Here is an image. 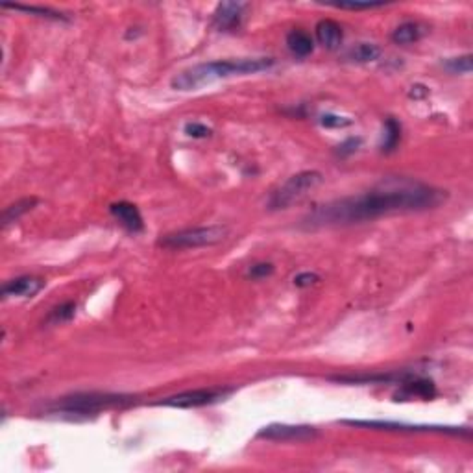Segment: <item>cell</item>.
Listing matches in <instances>:
<instances>
[{
  "label": "cell",
  "instance_id": "5bb4252c",
  "mask_svg": "<svg viewBox=\"0 0 473 473\" xmlns=\"http://www.w3.org/2000/svg\"><path fill=\"white\" fill-rule=\"evenodd\" d=\"M286 49L291 50V54L296 58H307L315 50V41L303 30H292L286 35Z\"/></svg>",
  "mask_w": 473,
  "mask_h": 473
},
{
  "label": "cell",
  "instance_id": "52a82bcc",
  "mask_svg": "<svg viewBox=\"0 0 473 473\" xmlns=\"http://www.w3.org/2000/svg\"><path fill=\"white\" fill-rule=\"evenodd\" d=\"M316 436H318V431L310 425L272 424L257 433V439L276 440V442H303V440H313Z\"/></svg>",
  "mask_w": 473,
  "mask_h": 473
},
{
  "label": "cell",
  "instance_id": "4fadbf2b",
  "mask_svg": "<svg viewBox=\"0 0 473 473\" xmlns=\"http://www.w3.org/2000/svg\"><path fill=\"white\" fill-rule=\"evenodd\" d=\"M316 39L318 43L327 50H336L340 49V44L344 41V32H342V26L333 19H322L318 25H316Z\"/></svg>",
  "mask_w": 473,
  "mask_h": 473
},
{
  "label": "cell",
  "instance_id": "ac0fdd59",
  "mask_svg": "<svg viewBox=\"0 0 473 473\" xmlns=\"http://www.w3.org/2000/svg\"><path fill=\"white\" fill-rule=\"evenodd\" d=\"M401 143V124L394 117H389L384 120L383 139H381V152L392 153Z\"/></svg>",
  "mask_w": 473,
  "mask_h": 473
},
{
  "label": "cell",
  "instance_id": "9c48e42d",
  "mask_svg": "<svg viewBox=\"0 0 473 473\" xmlns=\"http://www.w3.org/2000/svg\"><path fill=\"white\" fill-rule=\"evenodd\" d=\"M244 11V2H220L213 11V26L220 32H235L241 28Z\"/></svg>",
  "mask_w": 473,
  "mask_h": 473
},
{
  "label": "cell",
  "instance_id": "4316f807",
  "mask_svg": "<svg viewBox=\"0 0 473 473\" xmlns=\"http://www.w3.org/2000/svg\"><path fill=\"white\" fill-rule=\"evenodd\" d=\"M318 281H320V276L315 274V272H301V274L294 277V285L300 286V289H307V286L315 285Z\"/></svg>",
  "mask_w": 473,
  "mask_h": 473
},
{
  "label": "cell",
  "instance_id": "d6986e66",
  "mask_svg": "<svg viewBox=\"0 0 473 473\" xmlns=\"http://www.w3.org/2000/svg\"><path fill=\"white\" fill-rule=\"evenodd\" d=\"M35 206H37V198H34V196L20 198V200H17V202L10 203V206L4 209V213H2V226L4 227L10 226L11 222L19 220L23 215L32 211Z\"/></svg>",
  "mask_w": 473,
  "mask_h": 473
},
{
  "label": "cell",
  "instance_id": "8fae6325",
  "mask_svg": "<svg viewBox=\"0 0 473 473\" xmlns=\"http://www.w3.org/2000/svg\"><path fill=\"white\" fill-rule=\"evenodd\" d=\"M44 286V281L35 276H20L6 281L2 285V298H34Z\"/></svg>",
  "mask_w": 473,
  "mask_h": 473
},
{
  "label": "cell",
  "instance_id": "cb8c5ba5",
  "mask_svg": "<svg viewBox=\"0 0 473 473\" xmlns=\"http://www.w3.org/2000/svg\"><path fill=\"white\" fill-rule=\"evenodd\" d=\"M360 144H362V139L360 137H348L344 143H340L339 146H336L335 153L339 158H350V156H353V153L359 150Z\"/></svg>",
  "mask_w": 473,
  "mask_h": 473
},
{
  "label": "cell",
  "instance_id": "5b68a950",
  "mask_svg": "<svg viewBox=\"0 0 473 473\" xmlns=\"http://www.w3.org/2000/svg\"><path fill=\"white\" fill-rule=\"evenodd\" d=\"M324 182V176L316 170H305V172H298L286 179L281 187L272 192L268 207L272 211H279V209H289L294 203L301 202L303 198L318 189Z\"/></svg>",
  "mask_w": 473,
  "mask_h": 473
},
{
  "label": "cell",
  "instance_id": "e0dca14e",
  "mask_svg": "<svg viewBox=\"0 0 473 473\" xmlns=\"http://www.w3.org/2000/svg\"><path fill=\"white\" fill-rule=\"evenodd\" d=\"M422 37H424V26L420 25V23H414V20L401 23V25L392 32V35H390V39L394 41L396 44H401V46L418 43Z\"/></svg>",
  "mask_w": 473,
  "mask_h": 473
},
{
  "label": "cell",
  "instance_id": "7402d4cb",
  "mask_svg": "<svg viewBox=\"0 0 473 473\" xmlns=\"http://www.w3.org/2000/svg\"><path fill=\"white\" fill-rule=\"evenodd\" d=\"M443 67L449 70V72L453 74H469L472 72V56L466 54V56H458V58H449L446 63H443Z\"/></svg>",
  "mask_w": 473,
  "mask_h": 473
},
{
  "label": "cell",
  "instance_id": "30bf717a",
  "mask_svg": "<svg viewBox=\"0 0 473 473\" xmlns=\"http://www.w3.org/2000/svg\"><path fill=\"white\" fill-rule=\"evenodd\" d=\"M111 217L120 224V226L130 233H141L144 229L143 215L139 211V207L132 202H115L109 206Z\"/></svg>",
  "mask_w": 473,
  "mask_h": 473
},
{
  "label": "cell",
  "instance_id": "d4e9b609",
  "mask_svg": "<svg viewBox=\"0 0 473 473\" xmlns=\"http://www.w3.org/2000/svg\"><path fill=\"white\" fill-rule=\"evenodd\" d=\"M185 133L192 139H207L213 133V130L207 128L202 122H187L185 124Z\"/></svg>",
  "mask_w": 473,
  "mask_h": 473
},
{
  "label": "cell",
  "instance_id": "277c9868",
  "mask_svg": "<svg viewBox=\"0 0 473 473\" xmlns=\"http://www.w3.org/2000/svg\"><path fill=\"white\" fill-rule=\"evenodd\" d=\"M229 229L226 226H202L187 227L179 232L167 233L159 239V246L165 250H194V248L215 246L227 237Z\"/></svg>",
  "mask_w": 473,
  "mask_h": 473
},
{
  "label": "cell",
  "instance_id": "2e32d148",
  "mask_svg": "<svg viewBox=\"0 0 473 473\" xmlns=\"http://www.w3.org/2000/svg\"><path fill=\"white\" fill-rule=\"evenodd\" d=\"M381 58V46L375 43H357L344 54L346 61L351 63H372Z\"/></svg>",
  "mask_w": 473,
  "mask_h": 473
},
{
  "label": "cell",
  "instance_id": "ffe728a7",
  "mask_svg": "<svg viewBox=\"0 0 473 473\" xmlns=\"http://www.w3.org/2000/svg\"><path fill=\"white\" fill-rule=\"evenodd\" d=\"M76 309L78 305L74 303V301H63V303H59V305L52 307L50 313L44 318V324L46 325H61L70 322L76 316Z\"/></svg>",
  "mask_w": 473,
  "mask_h": 473
},
{
  "label": "cell",
  "instance_id": "7a4b0ae2",
  "mask_svg": "<svg viewBox=\"0 0 473 473\" xmlns=\"http://www.w3.org/2000/svg\"><path fill=\"white\" fill-rule=\"evenodd\" d=\"M274 65H276L274 58H239L207 61V63L192 65L189 69L177 72L170 82V87L174 91L189 93V91H198V89L218 82V80L263 72V70L272 69Z\"/></svg>",
  "mask_w": 473,
  "mask_h": 473
},
{
  "label": "cell",
  "instance_id": "7c38bea8",
  "mask_svg": "<svg viewBox=\"0 0 473 473\" xmlns=\"http://www.w3.org/2000/svg\"><path fill=\"white\" fill-rule=\"evenodd\" d=\"M412 374L409 372H392V374H374V375H339V377H331V381L336 383H350V384H374V383H398L401 384L407 381Z\"/></svg>",
  "mask_w": 473,
  "mask_h": 473
},
{
  "label": "cell",
  "instance_id": "603a6c76",
  "mask_svg": "<svg viewBox=\"0 0 473 473\" xmlns=\"http://www.w3.org/2000/svg\"><path fill=\"white\" fill-rule=\"evenodd\" d=\"M274 274V265L272 263H256L246 270L248 279H266Z\"/></svg>",
  "mask_w": 473,
  "mask_h": 473
},
{
  "label": "cell",
  "instance_id": "83f0119b",
  "mask_svg": "<svg viewBox=\"0 0 473 473\" xmlns=\"http://www.w3.org/2000/svg\"><path fill=\"white\" fill-rule=\"evenodd\" d=\"M383 2H366V4H335V8H340V10H374V8H383Z\"/></svg>",
  "mask_w": 473,
  "mask_h": 473
},
{
  "label": "cell",
  "instance_id": "9a60e30c",
  "mask_svg": "<svg viewBox=\"0 0 473 473\" xmlns=\"http://www.w3.org/2000/svg\"><path fill=\"white\" fill-rule=\"evenodd\" d=\"M401 396L431 399L434 396V383L429 379L416 377V375H410L409 379L401 383Z\"/></svg>",
  "mask_w": 473,
  "mask_h": 473
},
{
  "label": "cell",
  "instance_id": "6da1fadb",
  "mask_svg": "<svg viewBox=\"0 0 473 473\" xmlns=\"http://www.w3.org/2000/svg\"><path fill=\"white\" fill-rule=\"evenodd\" d=\"M446 200V191L409 177H389L370 191L316 206L303 217V226H353L375 218L434 209Z\"/></svg>",
  "mask_w": 473,
  "mask_h": 473
},
{
  "label": "cell",
  "instance_id": "3957f363",
  "mask_svg": "<svg viewBox=\"0 0 473 473\" xmlns=\"http://www.w3.org/2000/svg\"><path fill=\"white\" fill-rule=\"evenodd\" d=\"M135 396L113 394V392H76L65 396L50 405L49 412L65 414V416H91L102 410L122 409L135 403Z\"/></svg>",
  "mask_w": 473,
  "mask_h": 473
},
{
  "label": "cell",
  "instance_id": "8992f818",
  "mask_svg": "<svg viewBox=\"0 0 473 473\" xmlns=\"http://www.w3.org/2000/svg\"><path fill=\"white\" fill-rule=\"evenodd\" d=\"M232 389H196L185 390L179 394L168 396L161 399L156 405H165V407H176V409H196V407H206L224 399L232 394Z\"/></svg>",
  "mask_w": 473,
  "mask_h": 473
},
{
  "label": "cell",
  "instance_id": "44dd1931",
  "mask_svg": "<svg viewBox=\"0 0 473 473\" xmlns=\"http://www.w3.org/2000/svg\"><path fill=\"white\" fill-rule=\"evenodd\" d=\"M2 8L6 10H17L25 11V13L35 15V17H41V19H52V20H67L63 13L59 11L50 10V8H43V6H23V4H2Z\"/></svg>",
  "mask_w": 473,
  "mask_h": 473
},
{
  "label": "cell",
  "instance_id": "ba28073f",
  "mask_svg": "<svg viewBox=\"0 0 473 473\" xmlns=\"http://www.w3.org/2000/svg\"><path fill=\"white\" fill-rule=\"evenodd\" d=\"M342 424L353 425V427L381 429V431H439V433L466 434V436H469V429H460V427H434V425H410V424H398V422H379V420H344Z\"/></svg>",
  "mask_w": 473,
  "mask_h": 473
},
{
  "label": "cell",
  "instance_id": "484cf974",
  "mask_svg": "<svg viewBox=\"0 0 473 473\" xmlns=\"http://www.w3.org/2000/svg\"><path fill=\"white\" fill-rule=\"evenodd\" d=\"M320 124L324 128H346L350 126L351 120L348 117H340V115L327 113L320 118Z\"/></svg>",
  "mask_w": 473,
  "mask_h": 473
}]
</instances>
